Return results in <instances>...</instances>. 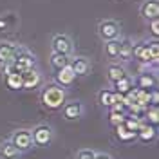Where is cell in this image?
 <instances>
[{"label":"cell","mask_w":159,"mask_h":159,"mask_svg":"<svg viewBox=\"0 0 159 159\" xmlns=\"http://www.w3.org/2000/svg\"><path fill=\"white\" fill-rule=\"evenodd\" d=\"M67 101V90L60 87L58 83H47L43 85L40 94V103L47 110H60Z\"/></svg>","instance_id":"obj_1"},{"label":"cell","mask_w":159,"mask_h":159,"mask_svg":"<svg viewBox=\"0 0 159 159\" xmlns=\"http://www.w3.org/2000/svg\"><path fill=\"white\" fill-rule=\"evenodd\" d=\"M36 67V58H34V54L31 52L29 49H25V47H20L16 49V54H15V58L11 63H6V65H2V74L6 76V74H9V72H27V70L34 69Z\"/></svg>","instance_id":"obj_2"},{"label":"cell","mask_w":159,"mask_h":159,"mask_svg":"<svg viewBox=\"0 0 159 159\" xmlns=\"http://www.w3.org/2000/svg\"><path fill=\"white\" fill-rule=\"evenodd\" d=\"M98 36L103 42L121 38V25H119V22L118 20H112V18L101 20L98 24Z\"/></svg>","instance_id":"obj_3"},{"label":"cell","mask_w":159,"mask_h":159,"mask_svg":"<svg viewBox=\"0 0 159 159\" xmlns=\"http://www.w3.org/2000/svg\"><path fill=\"white\" fill-rule=\"evenodd\" d=\"M33 134V143L34 147H49L54 139V129L47 125V123H42V125H36L34 129L31 130Z\"/></svg>","instance_id":"obj_4"},{"label":"cell","mask_w":159,"mask_h":159,"mask_svg":"<svg viewBox=\"0 0 159 159\" xmlns=\"http://www.w3.org/2000/svg\"><path fill=\"white\" fill-rule=\"evenodd\" d=\"M9 141L20 150V152H22V154H25V152H29L31 148H34V143H33V134H31L29 129H18V130H15V132L11 134Z\"/></svg>","instance_id":"obj_5"},{"label":"cell","mask_w":159,"mask_h":159,"mask_svg":"<svg viewBox=\"0 0 159 159\" xmlns=\"http://www.w3.org/2000/svg\"><path fill=\"white\" fill-rule=\"evenodd\" d=\"M132 58L138 60L141 65H145L148 69H150V65H154V67L157 65V61L152 58L148 47H147V42H138V43L132 45Z\"/></svg>","instance_id":"obj_6"},{"label":"cell","mask_w":159,"mask_h":159,"mask_svg":"<svg viewBox=\"0 0 159 159\" xmlns=\"http://www.w3.org/2000/svg\"><path fill=\"white\" fill-rule=\"evenodd\" d=\"M51 47H52V52L67 54V56H72V52H74V43H72L70 36L63 34V33H60V34H54V36H52Z\"/></svg>","instance_id":"obj_7"},{"label":"cell","mask_w":159,"mask_h":159,"mask_svg":"<svg viewBox=\"0 0 159 159\" xmlns=\"http://www.w3.org/2000/svg\"><path fill=\"white\" fill-rule=\"evenodd\" d=\"M132 80H134V87H139V89L152 90L157 87V76H156V72H152L147 67H145V70H141L138 76H132Z\"/></svg>","instance_id":"obj_8"},{"label":"cell","mask_w":159,"mask_h":159,"mask_svg":"<svg viewBox=\"0 0 159 159\" xmlns=\"http://www.w3.org/2000/svg\"><path fill=\"white\" fill-rule=\"evenodd\" d=\"M60 110H61L63 118L67 119V121H76V119L83 118V114H85L83 103L78 101V99H74V101H65L63 107H61Z\"/></svg>","instance_id":"obj_9"},{"label":"cell","mask_w":159,"mask_h":159,"mask_svg":"<svg viewBox=\"0 0 159 159\" xmlns=\"http://www.w3.org/2000/svg\"><path fill=\"white\" fill-rule=\"evenodd\" d=\"M42 72H40L36 67L34 69L27 70V72H22V89L24 90H33V89H38L42 85Z\"/></svg>","instance_id":"obj_10"},{"label":"cell","mask_w":159,"mask_h":159,"mask_svg":"<svg viewBox=\"0 0 159 159\" xmlns=\"http://www.w3.org/2000/svg\"><path fill=\"white\" fill-rule=\"evenodd\" d=\"M76 78L78 76L74 74V70L70 69V65H65V67H61V69H58L54 72V83H58L60 87H63V89L70 87Z\"/></svg>","instance_id":"obj_11"},{"label":"cell","mask_w":159,"mask_h":159,"mask_svg":"<svg viewBox=\"0 0 159 159\" xmlns=\"http://www.w3.org/2000/svg\"><path fill=\"white\" fill-rule=\"evenodd\" d=\"M69 65H70V69L74 70V74L76 76H87L90 72V60L89 58H85V56H72L69 61Z\"/></svg>","instance_id":"obj_12"},{"label":"cell","mask_w":159,"mask_h":159,"mask_svg":"<svg viewBox=\"0 0 159 159\" xmlns=\"http://www.w3.org/2000/svg\"><path fill=\"white\" fill-rule=\"evenodd\" d=\"M139 13H141L143 20H147V22L159 18V0H145L139 7Z\"/></svg>","instance_id":"obj_13"},{"label":"cell","mask_w":159,"mask_h":159,"mask_svg":"<svg viewBox=\"0 0 159 159\" xmlns=\"http://www.w3.org/2000/svg\"><path fill=\"white\" fill-rule=\"evenodd\" d=\"M16 49H18V45L13 42H0V67L13 61Z\"/></svg>","instance_id":"obj_14"},{"label":"cell","mask_w":159,"mask_h":159,"mask_svg":"<svg viewBox=\"0 0 159 159\" xmlns=\"http://www.w3.org/2000/svg\"><path fill=\"white\" fill-rule=\"evenodd\" d=\"M136 138L139 141H143V143H152L154 139L157 138V129L154 127V125H150V123H143L141 125V129L138 130V134H136Z\"/></svg>","instance_id":"obj_15"},{"label":"cell","mask_w":159,"mask_h":159,"mask_svg":"<svg viewBox=\"0 0 159 159\" xmlns=\"http://www.w3.org/2000/svg\"><path fill=\"white\" fill-rule=\"evenodd\" d=\"M132 40L130 38H123L119 40V52H118V60L121 63H129L132 60Z\"/></svg>","instance_id":"obj_16"},{"label":"cell","mask_w":159,"mask_h":159,"mask_svg":"<svg viewBox=\"0 0 159 159\" xmlns=\"http://www.w3.org/2000/svg\"><path fill=\"white\" fill-rule=\"evenodd\" d=\"M20 156H22V152L11 143L9 139L0 143V157L2 159H18Z\"/></svg>","instance_id":"obj_17"},{"label":"cell","mask_w":159,"mask_h":159,"mask_svg":"<svg viewBox=\"0 0 159 159\" xmlns=\"http://www.w3.org/2000/svg\"><path fill=\"white\" fill-rule=\"evenodd\" d=\"M112 85H114V90L116 92H119V94H129L130 90L134 89V80H132V76L125 74L123 78H119L118 81H114Z\"/></svg>","instance_id":"obj_18"},{"label":"cell","mask_w":159,"mask_h":159,"mask_svg":"<svg viewBox=\"0 0 159 159\" xmlns=\"http://www.w3.org/2000/svg\"><path fill=\"white\" fill-rule=\"evenodd\" d=\"M125 74H127V70L123 67V63H110L109 67H107V78H109L110 83L118 81V80L123 78Z\"/></svg>","instance_id":"obj_19"},{"label":"cell","mask_w":159,"mask_h":159,"mask_svg":"<svg viewBox=\"0 0 159 159\" xmlns=\"http://www.w3.org/2000/svg\"><path fill=\"white\" fill-rule=\"evenodd\" d=\"M4 83L9 90H22V74L13 70V72L4 76Z\"/></svg>","instance_id":"obj_20"},{"label":"cell","mask_w":159,"mask_h":159,"mask_svg":"<svg viewBox=\"0 0 159 159\" xmlns=\"http://www.w3.org/2000/svg\"><path fill=\"white\" fill-rule=\"evenodd\" d=\"M72 56H67V54H60V52H51V58H49V63L51 67L54 70L61 69V67H65V65H69V61Z\"/></svg>","instance_id":"obj_21"},{"label":"cell","mask_w":159,"mask_h":159,"mask_svg":"<svg viewBox=\"0 0 159 159\" xmlns=\"http://www.w3.org/2000/svg\"><path fill=\"white\" fill-rule=\"evenodd\" d=\"M143 123H145V119L141 118V116H130V114H127V118L123 121L125 129L130 130V132H134V134H138V130L141 129Z\"/></svg>","instance_id":"obj_22"},{"label":"cell","mask_w":159,"mask_h":159,"mask_svg":"<svg viewBox=\"0 0 159 159\" xmlns=\"http://www.w3.org/2000/svg\"><path fill=\"white\" fill-rule=\"evenodd\" d=\"M119 40H109V42H103V51H105V56L110 60H118V52H119Z\"/></svg>","instance_id":"obj_23"},{"label":"cell","mask_w":159,"mask_h":159,"mask_svg":"<svg viewBox=\"0 0 159 159\" xmlns=\"http://www.w3.org/2000/svg\"><path fill=\"white\" fill-rule=\"evenodd\" d=\"M143 119H145L147 123H150V125L156 127L159 123V107L157 105H148L147 110H145V114H143Z\"/></svg>","instance_id":"obj_24"},{"label":"cell","mask_w":159,"mask_h":159,"mask_svg":"<svg viewBox=\"0 0 159 159\" xmlns=\"http://www.w3.org/2000/svg\"><path fill=\"white\" fill-rule=\"evenodd\" d=\"M98 103L101 105V107L110 109V107H112V90H109V89L99 90L98 92Z\"/></svg>","instance_id":"obj_25"},{"label":"cell","mask_w":159,"mask_h":159,"mask_svg":"<svg viewBox=\"0 0 159 159\" xmlns=\"http://www.w3.org/2000/svg\"><path fill=\"white\" fill-rule=\"evenodd\" d=\"M114 129H116V136H118L119 141H132V139H136V134L125 129V125H123V123L118 125V127H114Z\"/></svg>","instance_id":"obj_26"},{"label":"cell","mask_w":159,"mask_h":159,"mask_svg":"<svg viewBox=\"0 0 159 159\" xmlns=\"http://www.w3.org/2000/svg\"><path fill=\"white\" fill-rule=\"evenodd\" d=\"M125 118H127V114H125V112H116V110H110V112H109V123L112 125V127L121 125V123L125 121Z\"/></svg>","instance_id":"obj_27"},{"label":"cell","mask_w":159,"mask_h":159,"mask_svg":"<svg viewBox=\"0 0 159 159\" xmlns=\"http://www.w3.org/2000/svg\"><path fill=\"white\" fill-rule=\"evenodd\" d=\"M147 47H148L150 54H152V58L157 61V60H159V42H157L156 38L150 40V42H147Z\"/></svg>","instance_id":"obj_28"},{"label":"cell","mask_w":159,"mask_h":159,"mask_svg":"<svg viewBox=\"0 0 159 159\" xmlns=\"http://www.w3.org/2000/svg\"><path fill=\"white\" fill-rule=\"evenodd\" d=\"M96 157V150L92 148H81L76 152V159H94Z\"/></svg>","instance_id":"obj_29"},{"label":"cell","mask_w":159,"mask_h":159,"mask_svg":"<svg viewBox=\"0 0 159 159\" xmlns=\"http://www.w3.org/2000/svg\"><path fill=\"white\" fill-rule=\"evenodd\" d=\"M148 31H150V34H152L156 40L159 38V18L150 20L148 22Z\"/></svg>","instance_id":"obj_30"},{"label":"cell","mask_w":159,"mask_h":159,"mask_svg":"<svg viewBox=\"0 0 159 159\" xmlns=\"http://www.w3.org/2000/svg\"><path fill=\"white\" fill-rule=\"evenodd\" d=\"M11 27L9 20H7V16H0V31H7Z\"/></svg>","instance_id":"obj_31"},{"label":"cell","mask_w":159,"mask_h":159,"mask_svg":"<svg viewBox=\"0 0 159 159\" xmlns=\"http://www.w3.org/2000/svg\"><path fill=\"white\" fill-rule=\"evenodd\" d=\"M159 103V92L157 89H152V105H157Z\"/></svg>","instance_id":"obj_32"},{"label":"cell","mask_w":159,"mask_h":159,"mask_svg":"<svg viewBox=\"0 0 159 159\" xmlns=\"http://www.w3.org/2000/svg\"><path fill=\"white\" fill-rule=\"evenodd\" d=\"M94 159H114V157L109 156V154H105V152H96V157Z\"/></svg>","instance_id":"obj_33"}]
</instances>
